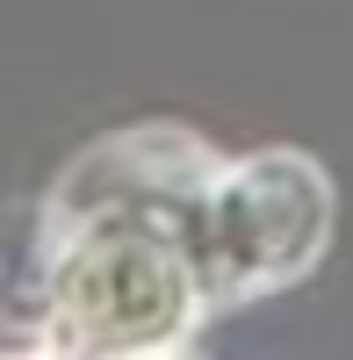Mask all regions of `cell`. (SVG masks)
<instances>
[{
    "mask_svg": "<svg viewBox=\"0 0 353 360\" xmlns=\"http://www.w3.org/2000/svg\"><path fill=\"white\" fill-rule=\"evenodd\" d=\"M325 238H332V188L303 152H259L202 180L195 195V266L217 303L310 274Z\"/></svg>",
    "mask_w": 353,
    "mask_h": 360,
    "instance_id": "cell-1",
    "label": "cell"
}]
</instances>
